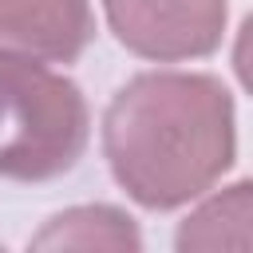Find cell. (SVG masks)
<instances>
[{
    "label": "cell",
    "mask_w": 253,
    "mask_h": 253,
    "mask_svg": "<svg viewBox=\"0 0 253 253\" xmlns=\"http://www.w3.org/2000/svg\"><path fill=\"white\" fill-rule=\"evenodd\" d=\"M123 47L142 59L178 63L221 43L225 0H103Z\"/></svg>",
    "instance_id": "3"
},
{
    "label": "cell",
    "mask_w": 253,
    "mask_h": 253,
    "mask_svg": "<svg viewBox=\"0 0 253 253\" xmlns=\"http://www.w3.org/2000/svg\"><path fill=\"white\" fill-rule=\"evenodd\" d=\"M174 245L182 253H190V249H237V253H245L253 245V190H249V182H233L229 190L206 198L178 225Z\"/></svg>",
    "instance_id": "5"
},
{
    "label": "cell",
    "mask_w": 253,
    "mask_h": 253,
    "mask_svg": "<svg viewBox=\"0 0 253 253\" xmlns=\"http://www.w3.org/2000/svg\"><path fill=\"white\" fill-rule=\"evenodd\" d=\"M87 150V103L36 55L0 47V178L51 182Z\"/></svg>",
    "instance_id": "2"
},
{
    "label": "cell",
    "mask_w": 253,
    "mask_h": 253,
    "mask_svg": "<svg viewBox=\"0 0 253 253\" xmlns=\"http://www.w3.org/2000/svg\"><path fill=\"white\" fill-rule=\"evenodd\" d=\"M95 36L91 0H0V47L43 63L75 59Z\"/></svg>",
    "instance_id": "4"
},
{
    "label": "cell",
    "mask_w": 253,
    "mask_h": 253,
    "mask_svg": "<svg viewBox=\"0 0 253 253\" xmlns=\"http://www.w3.org/2000/svg\"><path fill=\"white\" fill-rule=\"evenodd\" d=\"M142 237L134 229V221L111 206H79L67 213H55L36 237L32 249H138Z\"/></svg>",
    "instance_id": "6"
},
{
    "label": "cell",
    "mask_w": 253,
    "mask_h": 253,
    "mask_svg": "<svg viewBox=\"0 0 253 253\" xmlns=\"http://www.w3.org/2000/svg\"><path fill=\"white\" fill-rule=\"evenodd\" d=\"M233 142V103L213 75H134L103 119V150L119 186L150 210L206 194L229 170Z\"/></svg>",
    "instance_id": "1"
}]
</instances>
